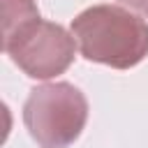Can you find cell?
<instances>
[{
  "instance_id": "1",
  "label": "cell",
  "mask_w": 148,
  "mask_h": 148,
  "mask_svg": "<svg viewBox=\"0 0 148 148\" xmlns=\"http://www.w3.org/2000/svg\"><path fill=\"white\" fill-rule=\"evenodd\" d=\"M81 56L113 69L136 67L148 56V23L118 5H92L72 18Z\"/></svg>"
},
{
  "instance_id": "2",
  "label": "cell",
  "mask_w": 148,
  "mask_h": 148,
  "mask_svg": "<svg viewBox=\"0 0 148 148\" xmlns=\"http://www.w3.org/2000/svg\"><path fill=\"white\" fill-rule=\"evenodd\" d=\"M88 120L86 95L67 81L44 83L30 90L23 104V123L39 148H69Z\"/></svg>"
},
{
  "instance_id": "3",
  "label": "cell",
  "mask_w": 148,
  "mask_h": 148,
  "mask_svg": "<svg viewBox=\"0 0 148 148\" xmlns=\"http://www.w3.org/2000/svg\"><path fill=\"white\" fill-rule=\"evenodd\" d=\"M2 51L30 79H53L74 62L76 39L60 23L32 16L16 28L2 30Z\"/></svg>"
},
{
  "instance_id": "4",
  "label": "cell",
  "mask_w": 148,
  "mask_h": 148,
  "mask_svg": "<svg viewBox=\"0 0 148 148\" xmlns=\"http://www.w3.org/2000/svg\"><path fill=\"white\" fill-rule=\"evenodd\" d=\"M118 2L125 5V7H130V9H134V12H139L141 16L148 18V0H118Z\"/></svg>"
}]
</instances>
